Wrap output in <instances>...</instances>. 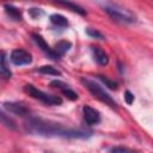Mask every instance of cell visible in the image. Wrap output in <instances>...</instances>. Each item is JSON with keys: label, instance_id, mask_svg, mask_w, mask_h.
I'll return each mask as SVG.
<instances>
[{"label": "cell", "instance_id": "cell-9", "mask_svg": "<svg viewBox=\"0 0 153 153\" xmlns=\"http://www.w3.org/2000/svg\"><path fill=\"white\" fill-rule=\"evenodd\" d=\"M50 86H53V87H56V88L61 90L62 94H63V96H66V97H67L68 99H71V100H76V99L79 98V97H78V94H76L72 88H69L67 84H65V82H63V81H61V80H53V81L50 82Z\"/></svg>", "mask_w": 153, "mask_h": 153}, {"label": "cell", "instance_id": "cell-2", "mask_svg": "<svg viewBox=\"0 0 153 153\" xmlns=\"http://www.w3.org/2000/svg\"><path fill=\"white\" fill-rule=\"evenodd\" d=\"M104 12L115 22L122 24H131L136 22V16L128 8L123 7L122 5L114 4V2H105L103 4Z\"/></svg>", "mask_w": 153, "mask_h": 153}, {"label": "cell", "instance_id": "cell-16", "mask_svg": "<svg viewBox=\"0 0 153 153\" xmlns=\"http://www.w3.org/2000/svg\"><path fill=\"white\" fill-rule=\"evenodd\" d=\"M0 122L4 124V126H6L7 128H10V129H17V126H16V122L10 117V116H7L6 114H4L2 111H0Z\"/></svg>", "mask_w": 153, "mask_h": 153}, {"label": "cell", "instance_id": "cell-4", "mask_svg": "<svg viewBox=\"0 0 153 153\" xmlns=\"http://www.w3.org/2000/svg\"><path fill=\"white\" fill-rule=\"evenodd\" d=\"M24 92L26 94H29L31 98L37 99L47 105H61L62 104V99L59 96H54V94H48L41 90H38L37 87H35L31 84H26L24 86Z\"/></svg>", "mask_w": 153, "mask_h": 153}, {"label": "cell", "instance_id": "cell-8", "mask_svg": "<svg viewBox=\"0 0 153 153\" xmlns=\"http://www.w3.org/2000/svg\"><path fill=\"white\" fill-rule=\"evenodd\" d=\"M32 38H33V41L36 42V44L38 45V48H39L48 57H50V59H53V60H59V59H60V57L55 54V51L53 50V48L49 47V44L44 41V38H43L41 35L33 33V35H32Z\"/></svg>", "mask_w": 153, "mask_h": 153}, {"label": "cell", "instance_id": "cell-10", "mask_svg": "<svg viewBox=\"0 0 153 153\" xmlns=\"http://www.w3.org/2000/svg\"><path fill=\"white\" fill-rule=\"evenodd\" d=\"M91 50H92V54H93V57L96 60V62L100 66H106L109 63V57H108V54L100 48V47H91Z\"/></svg>", "mask_w": 153, "mask_h": 153}, {"label": "cell", "instance_id": "cell-14", "mask_svg": "<svg viewBox=\"0 0 153 153\" xmlns=\"http://www.w3.org/2000/svg\"><path fill=\"white\" fill-rule=\"evenodd\" d=\"M50 22H51L54 25L59 26V27H66V26H68V20H67V18L63 17L62 14H57V13L51 14V16H50Z\"/></svg>", "mask_w": 153, "mask_h": 153}, {"label": "cell", "instance_id": "cell-1", "mask_svg": "<svg viewBox=\"0 0 153 153\" xmlns=\"http://www.w3.org/2000/svg\"><path fill=\"white\" fill-rule=\"evenodd\" d=\"M25 129L32 135L48 136V137H68V139H86L91 134L82 129L66 128L60 123L47 121L43 118L29 116L25 122Z\"/></svg>", "mask_w": 153, "mask_h": 153}, {"label": "cell", "instance_id": "cell-12", "mask_svg": "<svg viewBox=\"0 0 153 153\" xmlns=\"http://www.w3.org/2000/svg\"><path fill=\"white\" fill-rule=\"evenodd\" d=\"M71 48H72V43H71L69 41L62 39V41H60V42H57V43L55 44V47L53 48V50L55 51V54H56L59 57H61V56H63Z\"/></svg>", "mask_w": 153, "mask_h": 153}, {"label": "cell", "instance_id": "cell-23", "mask_svg": "<svg viewBox=\"0 0 153 153\" xmlns=\"http://www.w3.org/2000/svg\"><path fill=\"white\" fill-rule=\"evenodd\" d=\"M44 153H53V152H44Z\"/></svg>", "mask_w": 153, "mask_h": 153}, {"label": "cell", "instance_id": "cell-20", "mask_svg": "<svg viewBox=\"0 0 153 153\" xmlns=\"http://www.w3.org/2000/svg\"><path fill=\"white\" fill-rule=\"evenodd\" d=\"M86 33H87L88 36H91L92 38L104 39V36H103L98 30H96V29H91V27H88V29H86Z\"/></svg>", "mask_w": 153, "mask_h": 153}, {"label": "cell", "instance_id": "cell-18", "mask_svg": "<svg viewBox=\"0 0 153 153\" xmlns=\"http://www.w3.org/2000/svg\"><path fill=\"white\" fill-rule=\"evenodd\" d=\"M110 153H136V152L128 147H124V146H116V147L111 148Z\"/></svg>", "mask_w": 153, "mask_h": 153}, {"label": "cell", "instance_id": "cell-13", "mask_svg": "<svg viewBox=\"0 0 153 153\" xmlns=\"http://www.w3.org/2000/svg\"><path fill=\"white\" fill-rule=\"evenodd\" d=\"M56 4H57V5H61V6H65V7H68L71 11L78 13V14H81V16H85V14H86V11H85L81 6H79V5H76V4H74V2H69V1H57Z\"/></svg>", "mask_w": 153, "mask_h": 153}, {"label": "cell", "instance_id": "cell-22", "mask_svg": "<svg viewBox=\"0 0 153 153\" xmlns=\"http://www.w3.org/2000/svg\"><path fill=\"white\" fill-rule=\"evenodd\" d=\"M124 100L128 105H130L133 102H134V94L130 92V91H126L124 92Z\"/></svg>", "mask_w": 153, "mask_h": 153}, {"label": "cell", "instance_id": "cell-15", "mask_svg": "<svg viewBox=\"0 0 153 153\" xmlns=\"http://www.w3.org/2000/svg\"><path fill=\"white\" fill-rule=\"evenodd\" d=\"M5 12H6L13 20H17V22L22 20V13H20V11H19L17 7H14V6H12V5H5Z\"/></svg>", "mask_w": 153, "mask_h": 153}, {"label": "cell", "instance_id": "cell-11", "mask_svg": "<svg viewBox=\"0 0 153 153\" xmlns=\"http://www.w3.org/2000/svg\"><path fill=\"white\" fill-rule=\"evenodd\" d=\"M12 76V72L7 63V57L5 51H0V78L10 79Z\"/></svg>", "mask_w": 153, "mask_h": 153}, {"label": "cell", "instance_id": "cell-6", "mask_svg": "<svg viewBox=\"0 0 153 153\" xmlns=\"http://www.w3.org/2000/svg\"><path fill=\"white\" fill-rule=\"evenodd\" d=\"M4 108L8 112L17 115V116H20V117H29L30 116L29 109L24 104L18 103V102H6V103H4Z\"/></svg>", "mask_w": 153, "mask_h": 153}, {"label": "cell", "instance_id": "cell-21", "mask_svg": "<svg viewBox=\"0 0 153 153\" xmlns=\"http://www.w3.org/2000/svg\"><path fill=\"white\" fill-rule=\"evenodd\" d=\"M29 14L33 18V19H38L39 17H42L44 14V12L41 10V8H37V7H32L29 10Z\"/></svg>", "mask_w": 153, "mask_h": 153}, {"label": "cell", "instance_id": "cell-17", "mask_svg": "<svg viewBox=\"0 0 153 153\" xmlns=\"http://www.w3.org/2000/svg\"><path fill=\"white\" fill-rule=\"evenodd\" d=\"M37 72H39L42 74H48V75H61V72L59 69H56L55 67L49 66V65H45V66L39 67L37 69Z\"/></svg>", "mask_w": 153, "mask_h": 153}, {"label": "cell", "instance_id": "cell-5", "mask_svg": "<svg viewBox=\"0 0 153 153\" xmlns=\"http://www.w3.org/2000/svg\"><path fill=\"white\" fill-rule=\"evenodd\" d=\"M11 61L16 66H24V65H30L32 62V56L29 51L24 49H14L11 53Z\"/></svg>", "mask_w": 153, "mask_h": 153}, {"label": "cell", "instance_id": "cell-7", "mask_svg": "<svg viewBox=\"0 0 153 153\" xmlns=\"http://www.w3.org/2000/svg\"><path fill=\"white\" fill-rule=\"evenodd\" d=\"M82 115H84V120L87 124L93 126V124H98L100 122V114L98 110H96L94 108L90 106V105H84L82 106Z\"/></svg>", "mask_w": 153, "mask_h": 153}, {"label": "cell", "instance_id": "cell-19", "mask_svg": "<svg viewBox=\"0 0 153 153\" xmlns=\"http://www.w3.org/2000/svg\"><path fill=\"white\" fill-rule=\"evenodd\" d=\"M98 78H99L109 88H111V90H116V88H117V82L110 80L109 78H106V76H104V75H98Z\"/></svg>", "mask_w": 153, "mask_h": 153}, {"label": "cell", "instance_id": "cell-3", "mask_svg": "<svg viewBox=\"0 0 153 153\" xmlns=\"http://www.w3.org/2000/svg\"><path fill=\"white\" fill-rule=\"evenodd\" d=\"M81 84L90 91V93H91L94 98L99 99L100 102L105 103L106 105H109V106H111V108H117V104H116V102L112 99V97H111L108 92H105V90H104L100 85H98L96 81L90 80V79H86V78H82V79H81Z\"/></svg>", "mask_w": 153, "mask_h": 153}]
</instances>
